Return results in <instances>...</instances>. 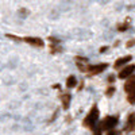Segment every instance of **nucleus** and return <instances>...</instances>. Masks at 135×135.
Masks as SVG:
<instances>
[{
	"label": "nucleus",
	"mask_w": 135,
	"mask_h": 135,
	"mask_svg": "<svg viewBox=\"0 0 135 135\" xmlns=\"http://www.w3.org/2000/svg\"><path fill=\"white\" fill-rule=\"evenodd\" d=\"M124 91L128 95V101L131 104H134L135 103V76L130 77L124 83Z\"/></svg>",
	"instance_id": "1"
},
{
	"label": "nucleus",
	"mask_w": 135,
	"mask_h": 135,
	"mask_svg": "<svg viewBox=\"0 0 135 135\" xmlns=\"http://www.w3.org/2000/svg\"><path fill=\"white\" fill-rule=\"evenodd\" d=\"M97 119H99V109L95 105L91 109V112L88 114V116L84 119V126H86V127H95L96 123H97Z\"/></svg>",
	"instance_id": "2"
},
{
	"label": "nucleus",
	"mask_w": 135,
	"mask_h": 135,
	"mask_svg": "<svg viewBox=\"0 0 135 135\" xmlns=\"http://www.w3.org/2000/svg\"><path fill=\"white\" fill-rule=\"evenodd\" d=\"M72 35L78 41H86L92 37V32L86 28H76L72 31Z\"/></svg>",
	"instance_id": "3"
},
{
	"label": "nucleus",
	"mask_w": 135,
	"mask_h": 135,
	"mask_svg": "<svg viewBox=\"0 0 135 135\" xmlns=\"http://www.w3.org/2000/svg\"><path fill=\"white\" fill-rule=\"evenodd\" d=\"M116 124H118V118L116 116H108V118H105V120L103 123H101V128L111 131Z\"/></svg>",
	"instance_id": "4"
},
{
	"label": "nucleus",
	"mask_w": 135,
	"mask_h": 135,
	"mask_svg": "<svg viewBox=\"0 0 135 135\" xmlns=\"http://www.w3.org/2000/svg\"><path fill=\"white\" fill-rule=\"evenodd\" d=\"M134 72H135V65L124 66V69H122V70L119 72V78H122V80H124V78H128Z\"/></svg>",
	"instance_id": "5"
},
{
	"label": "nucleus",
	"mask_w": 135,
	"mask_h": 135,
	"mask_svg": "<svg viewBox=\"0 0 135 135\" xmlns=\"http://www.w3.org/2000/svg\"><path fill=\"white\" fill-rule=\"evenodd\" d=\"M108 68V64H99V65H95V66H88V72L91 74H99L101 72H104Z\"/></svg>",
	"instance_id": "6"
},
{
	"label": "nucleus",
	"mask_w": 135,
	"mask_h": 135,
	"mask_svg": "<svg viewBox=\"0 0 135 135\" xmlns=\"http://www.w3.org/2000/svg\"><path fill=\"white\" fill-rule=\"evenodd\" d=\"M25 42H27L28 45H31L34 47H43V41L37 37H26Z\"/></svg>",
	"instance_id": "7"
},
{
	"label": "nucleus",
	"mask_w": 135,
	"mask_h": 135,
	"mask_svg": "<svg viewBox=\"0 0 135 135\" xmlns=\"http://www.w3.org/2000/svg\"><path fill=\"white\" fill-rule=\"evenodd\" d=\"M124 130L128 131V132L135 130V114H130L128 115L127 122H126V126H124Z\"/></svg>",
	"instance_id": "8"
},
{
	"label": "nucleus",
	"mask_w": 135,
	"mask_h": 135,
	"mask_svg": "<svg viewBox=\"0 0 135 135\" xmlns=\"http://www.w3.org/2000/svg\"><path fill=\"white\" fill-rule=\"evenodd\" d=\"M131 55H126V57H122V58H118L116 61H115V64H114V66L116 68V69H119V68H123L126 64H128L130 61H131Z\"/></svg>",
	"instance_id": "9"
},
{
	"label": "nucleus",
	"mask_w": 135,
	"mask_h": 135,
	"mask_svg": "<svg viewBox=\"0 0 135 135\" xmlns=\"http://www.w3.org/2000/svg\"><path fill=\"white\" fill-rule=\"evenodd\" d=\"M61 100H62V105L65 109H68V107H69V103H70V95L69 93H64L61 95Z\"/></svg>",
	"instance_id": "10"
},
{
	"label": "nucleus",
	"mask_w": 135,
	"mask_h": 135,
	"mask_svg": "<svg viewBox=\"0 0 135 135\" xmlns=\"http://www.w3.org/2000/svg\"><path fill=\"white\" fill-rule=\"evenodd\" d=\"M76 84H77V78L74 76L68 77V80H66V86L68 88H73V86H76Z\"/></svg>",
	"instance_id": "11"
},
{
	"label": "nucleus",
	"mask_w": 135,
	"mask_h": 135,
	"mask_svg": "<svg viewBox=\"0 0 135 135\" xmlns=\"http://www.w3.org/2000/svg\"><path fill=\"white\" fill-rule=\"evenodd\" d=\"M60 14H61V11H60L58 8H54V9L50 11L49 18H50V19H57V18H60Z\"/></svg>",
	"instance_id": "12"
},
{
	"label": "nucleus",
	"mask_w": 135,
	"mask_h": 135,
	"mask_svg": "<svg viewBox=\"0 0 135 135\" xmlns=\"http://www.w3.org/2000/svg\"><path fill=\"white\" fill-rule=\"evenodd\" d=\"M18 14H19L20 18H26V16L28 15V9H26V8H20Z\"/></svg>",
	"instance_id": "13"
},
{
	"label": "nucleus",
	"mask_w": 135,
	"mask_h": 135,
	"mask_svg": "<svg viewBox=\"0 0 135 135\" xmlns=\"http://www.w3.org/2000/svg\"><path fill=\"white\" fill-rule=\"evenodd\" d=\"M16 64H18V58H12L11 62H9V68H11V69H14V68L16 66Z\"/></svg>",
	"instance_id": "14"
},
{
	"label": "nucleus",
	"mask_w": 135,
	"mask_h": 135,
	"mask_svg": "<svg viewBox=\"0 0 135 135\" xmlns=\"http://www.w3.org/2000/svg\"><path fill=\"white\" fill-rule=\"evenodd\" d=\"M114 93H115V88L114 86H109L108 91H107V96H112Z\"/></svg>",
	"instance_id": "15"
},
{
	"label": "nucleus",
	"mask_w": 135,
	"mask_h": 135,
	"mask_svg": "<svg viewBox=\"0 0 135 135\" xmlns=\"http://www.w3.org/2000/svg\"><path fill=\"white\" fill-rule=\"evenodd\" d=\"M127 28H128V25H127V23L120 25V26L118 27V30H119V31H124V30H127Z\"/></svg>",
	"instance_id": "16"
},
{
	"label": "nucleus",
	"mask_w": 135,
	"mask_h": 135,
	"mask_svg": "<svg viewBox=\"0 0 135 135\" xmlns=\"http://www.w3.org/2000/svg\"><path fill=\"white\" fill-rule=\"evenodd\" d=\"M134 45H135V39H131V41L127 42V47H132Z\"/></svg>",
	"instance_id": "17"
},
{
	"label": "nucleus",
	"mask_w": 135,
	"mask_h": 135,
	"mask_svg": "<svg viewBox=\"0 0 135 135\" xmlns=\"http://www.w3.org/2000/svg\"><path fill=\"white\" fill-rule=\"evenodd\" d=\"M107 135H119V132L115 131V130H111L109 132H107Z\"/></svg>",
	"instance_id": "18"
},
{
	"label": "nucleus",
	"mask_w": 135,
	"mask_h": 135,
	"mask_svg": "<svg viewBox=\"0 0 135 135\" xmlns=\"http://www.w3.org/2000/svg\"><path fill=\"white\" fill-rule=\"evenodd\" d=\"M114 80H115V76H112V74H111V76H108V81H109V83H112Z\"/></svg>",
	"instance_id": "19"
}]
</instances>
